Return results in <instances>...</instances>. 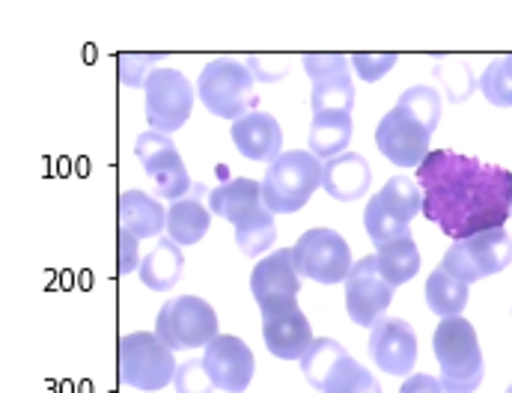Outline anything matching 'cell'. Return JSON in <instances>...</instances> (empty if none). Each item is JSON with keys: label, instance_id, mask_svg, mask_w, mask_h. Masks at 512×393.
Listing matches in <instances>:
<instances>
[{"label": "cell", "instance_id": "cell-1", "mask_svg": "<svg viewBox=\"0 0 512 393\" xmlns=\"http://www.w3.org/2000/svg\"><path fill=\"white\" fill-rule=\"evenodd\" d=\"M423 215L453 242L504 230L512 212V173L474 155L435 149L417 167Z\"/></svg>", "mask_w": 512, "mask_h": 393}, {"label": "cell", "instance_id": "cell-2", "mask_svg": "<svg viewBox=\"0 0 512 393\" xmlns=\"http://www.w3.org/2000/svg\"><path fill=\"white\" fill-rule=\"evenodd\" d=\"M432 352L441 367L444 393H474L483 385L486 364L474 325L465 316L441 319L432 334Z\"/></svg>", "mask_w": 512, "mask_h": 393}, {"label": "cell", "instance_id": "cell-3", "mask_svg": "<svg viewBox=\"0 0 512 393\" xmlns=\"http://www.w3.org/2000/svg\"><path fill=\"white\" fill-rule=\"evenodd\" d=\"M322 185V161L313 152H283L262 176V200L271 215H292L304 209L313 191Z\"/></svg>", "mask_w": 512, "mask_h": 393}, {"label": "cell", "instance_id": "cell-4", "mask_svg": "<svg viewBox=\"0 0 512 393\" xmlns=\"http://www.w3.org/2000/svg\"><path fill=\"white\" fill-rule=\"evenodd\" d=\"M256 78L248 72L242 60H209L197 78V96L203 108L221 120H242L254 114L251 108L256 105Z\"/></svg>", "mask_w": 512, "mask_h": 393}, {"label": "cell", "instance_id": "cell-5", "mask_svg": "<svg viewBox=\"0 0 512 393\" xmlns=\"http://www.w3.org/2000/svg\"><path fill=\"white\" fill-rule=\"evenodd\" d=\"M117 370L120 382L134 391L155 393L167 388L176 376L173 349L152 331L126 334L117 346Z\"/></svg>", "mask_w": 512, "mask_h": 393}, {"label": "cell", "instance_id": "cell-6", "mask_svg": "<svg viewBox=\"0 0 512 393\" xmlns=\"http://www.w3.org/2000/svg\"><path fill=\"white\" fill-rule=\"evenodd\" d=\"M155 334L176 349H200L218 337V313L200 295H179L164 301L155 319Z\"/></svg>", "mask_w": 512, "mask_h": 393}, {"label": "cell", "instance_id": "cell-7", "mask_svg": "<svg viewBox=\"0 0 512 393\" xmlns=\"http://www.w3.org/2000/svg\"><path fill=\"white\" fill-rule=\"evenodd\" d=\"M292 260H295V268L301 277L325 283V286L346 283V277L355 265L346 239L328 227H313V230L301 233L298 242L292 245Z\"/></svg>", "mask_w": 512, "mask_h": 393}, {"label": "cell", "instance_id": "cell-8", "mask_svg": "<svg viewBox=\"0 0 512 393\" xmlns=\"http://www.w3.org/2000/svg\"><path fill=\"white\" fill-rule=\"evenodd\" d=\"M512 262V236L507 230H489L471 239H459L447 248L441 268L465 286L504 271Z\"/></svg>", "mask_w": 512, "mask_h": 393}, {"label": "cell", "instance_id": "cell-9", "mask_svg": "<svg viewBox=\"0 0 512 393\" xmlns=\"http://www.w3.org/2000/svg\"><path fill=\"white\" fill-rule=\"evenodd\" d=\"M134 155L143 164V173L152 179L155 185V197L158 200H182L191 194L194 182L188 176V167L176 149V143L170 140V134L161 131H143L134 140Z\"/></svg>", "mask_w": 512, "mask_h": 393}, {"label": "cell", "instance_id": "cell-10", "mask_svg": "<svg viewBox=\"0 0 512 393\" xmlns=\"http://www.w3.org/2000/svg\"><path fill=\"white\" fill-rule=\"evenodd\" d=\"M143 93H146L143 108H146L149 129L170 134L188 123L194 108V87L179 69H152L143 84Z\"/></svg>", "mask_w": 512, "mask_h": 393}, {"label": "cell", "instance_id": "cell-11", "mask_svg": "<svg viewBox=\"0 0 512 393\" xmlns=\"http://www.w3.org/2000/svg\"><path fill=\"white\" fill-rule=\"evenodd\" d=\"M393 301V286L384 280L379 271L376 254L364 257L352 265L349 277H346V310L349 319L361 328H373Z\"/></svg>", "mask_w": 512, "mask_h": 393}, {"label": "cell", "instance_id": "cell-12", "mask_svg": "<svg viewBox=\"0 0 512 393\" xmlns=\"http://www.w3.org/2000/svg\"><path fill=\"white\" fill-rule=\"evenodd\" d=\"M429 140H432V131L423 123H417L399 105L384 114L379 129H376L379 152L396 167H420L423 158L429 155Z\"/></svg>", "mask_w": 512, "mask_h": 393}, {"label": "cell", "instance_id": "cell-13", "mask_svg": "<svg viewBox=\"0 0 512 393\" xmlns=\"http://www.w3.org/2000/svg\"><path fill=\"white\" fill-rule=\"evenodd\" d=\"M259 313H262L265 349L280 361H301V355L313 343V328H310L304 310L295 301H289V304L262 307Z\"/></svg>", "mask_w": 512, "mask_h": 393}, {"label": "cell", "instance_id": "cell-14", "mask_svg": "<svg viewBox=\"0 0 512 393\" xmlns=\"http://www.w3.org/2000/svg\"><path fill=\"white\" fill-rule=\"evenodd\" d=\"M203 364L215 382L218 391L227 393H245L251 388L254 379V352L242 337L233 334H218L206 352H203Z\"/></svg>", "mask_w": 512, "mask_h": 393}, {"label": "cell", "instance_id": "cell-15", "mask_svg": "<svg viewBox=\"0 0 512 393\" xmlns=\"http://www.w3.org/2000/svg\"><path fill=\"white\" fill-rule=\"evenodd\" d=\"M370 358L387 376H411L417 367V334L399 316H382L370 331Z\"/></svg>", "mask_w": 512, "mask_h": 393}, {"label": "cell", "instance_id": "cell-16", "mask_svg": "<svg viewBox=\"0 0 512 393\" xmlns=\"http://www.w3.org/2000/svg\"><path fill=\"white\" fill-rule=\"evenodd\" d=\"M209 209H212V215H221L224 221H230L236 230L274 218L262 200V182L248 179V176H239L233 182L212 188L209 191Z\"/></svg>", "mask_w": 512, "mask_h": 393}, {"label": "cell", "instance_id": "cell-17", "mask_svg": "<svg viewBox=\"0 0 512 393\" xmlns=\"http://www.w3.org/2000/svg\"><path fill=\"white\" fill-rule=\"evenodd\" d=\"M251 292H254L259 310L274 304H289L301 292V274L292 260V248H280L256 262L251 271Z\"/></svg>", "mask_w": 512, "mask_h": 393}, {"label": "cell", "instance_id": "cell-18", "mask_svg": "<svg viewBox=\"0 0 512 393\" xmlns=\"http://www.w3.org/2000/svg\"><path fill=\"white\" fill-rule=\"evenodd\" d=\"M370 182L373 167L361 152H343L331 161H322V188L340 203H355L367 197Z\"/></svg>", "mask_w": 512, "mask_h": 393}, {"label": "cell", "instance_id": "cell-19", "mask_svg": "<svg viewBox=\"0 0 512 393\" xmlns=\"http://www.w3.org/2000/svg\"><path fill=\"white\" fill-rule=\"evenodd\" d=\"M233 143L239 149V155H245L248 161H274L277 155H283V131L280 123L265 114V111H254L242 120L233 123Z\"/></svg>", "mask_w": 512, "mask_h": 393}, {"label": "cell", "instance_id": "cell-20", "mask_svg": "<svg viewBox=\"0 0 512 393\" xmlns=\"http://www.w3.org/2000/svg\"><path fill=\"white\" fill-rule=\"evenodd\" d=\"M203 197H209V191L203 185H194L188 197L170 203L167 209V239H173L176 245H197L209 227H212V209L203 203Z\"/></svg>", "mask_w": 512, "mask_h": 393}, {"label": "cell", "instance_id": "cell-21", "mask_svg": "<svg viewBox=\"0 0 512 393\" xmlns=\"http://www.w3.org/2000/svg\"><path fill=\"white\" fill-rule=\"evenodd\" d=\"M117 218L120 230L131 233L134 239H155L167 230V212L158 203V197H149L146 191H123L117 200Z\"/></svg>", "mask_w": 512, "mask_h": 393}, {"label": "cell", "instance_id": "cell-22", "mask_svg": "<svg viewBox=\"0 0 512 393\" xmlns=\"http://www.w3.org/2000/svg\"><path fill=\"white\" fill-rule=\"evenodd\" d=\"M185 271V254H182V245H176L173 239H158L155 248L143 257L140 262V280L146 289L152 292H167L179 283Z\"/></svg>", "mask_w": 512, "mask_h": 393}, {"label": "cell", "instance_id": "cell-23", "mask_svg": "<svg viewBox=\"0 0 512 393\" xmlns=\"http://www.w3.org/2000/svg\"><path fill=\"white\" fill-rule=\"evenodd\" d=\"M352 114H313V123L307 131V143H310V152L319 158V161H331L343 152H349V143H352Z\"/></svg>", "mask_w": 512, "mask_h": 393}, {"label": "cell", "instance_id": "cell-24", "mask_svg": "<svg viewBox=\"0 0 512 393\" xmlns=\"http://www.w3.org/2000/svg\"><path fill=\"white\" fill-rule=\"evenodd\" d=\"M411 218L405 212H399L390 200H384L382 191L370 197L367 209H364V227H367V236L373 239L376 248L382 245H390L402 236L411 233Z\"/></svg>", "mask_w": 512, "mask_h": 393}, {"label": "cell", "instance_id": "cell-25", "mask_svg": "<svg viewBox=\"0 0 512 393\" xmlns=\"http://www.w3.org/2000/svg\"><path fill=\"white\" fill-rule=\"evenodd\" d=\"M426 304L438 319L462 316V310L468 304V286L438 265L426 280Z\"/></svg>", "mask_w": 512, "mask_h": 393}, {"label": "cell", "instance_id": "cell-26", "mask_svg": "<svg viewBox=\"0 0 512 393\" xmlns=\"http://www.w3.org/2000/svg\"><path fill=\"white\" fill-rule=\"evenodd\" d=\"M376 262H379V271L384 274V280L396 289L402 283H408L417 268H420V251H417V242L408 236L390 242V245H382L376 248Z\"/></svg>", "mask_w": 512, "mask_h": 393}, {"label": "cell", "instance_id": "cell-27", "mask_svg": "<svg viewBox=\"0 0 512 393\" xmlns=\"http://www.w3.org/2000/svg\"><path fill=\"white\" fill-rule=\"evenodd\" d=\"M310 108L313 114H352L355 108V84L349 72L313 81L310 93Z\"/></svg>", "mask_w": 512, "mask_h": 393}, {"label": "cell", "instance_id": "cell-28", "mask_svg": "<svg viewBox=\"0 0 512 393\" xmlns=\"http://www.w3.org/2000/svg\"><path fill=\"white\" fill-rule=\"evenodd\" d=\"M346 346H340L331 337H313V343L307 346V352L301 355V373L304 379L319 391L325 385V379L331 376V370L346 358Z\"/></svg>", "mask_w": 512, "mask_h": 393}, {"label": "cell", "instance_id": "cell-29", "mask_svg": "<svg viewBox=\"0 0 512 393\" xmlns=\"http://www.w3.org/2000/svg\"><path fill=\"white\" fill-rule=\"evenodd\" d=\"M319 393H382V385L367 367H361L352 355H346L331 370V376L325 379Z\"/></svg>", "mask_w": 512, "mask_h": 393}, {"label": "cell", "instance_id": "cell-30", "mask_svg": "<svg viewBox=\"0 0 512 393\" xmlns=\"http://www.w3.org/2000/svg\"><path fill=\"white\" fill-rule=\"evenodd\" d=\"M435 78L441 81V87H444V93H447V99L450 102H468L471 96H474V90H477V78H474V69H471V63H465V60H459V57H447V60H441V63H435Z\"/></svg>", "mask_w": 512, "mask_h": 393}, {"label": "cell", "instance_id": "cell-31", "mask_svg": "<svg viewBox=\"0 0 512 393\" xmlns=\"http://www.w3.org/2000/svg\"><path fill=\"white\" fill-rule=\"evenodd\" d=\"M477 90L486 96L489 105L495 108H512V54L498 57L486 66V72L480 75Z\"/></svg>", "mask_w": 512, "mask_h": 393}, {"label": "cell", "instance_id": "cell-32", "mask_svg": "<svg viewBox=\"0 0 512 393\" xmlns=\"http://www.w3.org/2000/svg\"><path fill=\"white\" fill-rule=\"evenodd\" d=\"M402 111H408L417 123H423L429 131L438 129L441 123V93L435 87H408L399 102H396Z\"/></svg>", "mask_w": 512, "mask_h": 393}, {"label": "cell", "instance_id": "cell-33", "mask_svg": "<svg viewBox=\"0 0 512 393\" xmlns=\"http://www.w3.org/2000/svg\"><path fill=\"white\" fill-rule=\"evenodd\" d=\"M384 200H390L399 212H405L408 218H414L417 212H423V194L420 185L408 176H390L382 188Z\"/></svg>", "mask_w": 512, "mask_h": 393}, {"label": "cell", "instance_id": "cell-34", "mask_svg": "<svg viewBox=\"0 0 512 393\" xmlns=\"http://www.w3.org/2000/svg\"><path fill=\"white\" fill-rule=\"evenodd\" d=\"M161 60V54H120L117 57V75H120V84L123 87H143L149 72L155 69V63Z\"/></svg>", "mask_w": 512, "mask_h": 393}, {"label": "cell", "instance_id": "cell-35", "mask_svg": "<svg viewBox=\"0 0 512 393\" xmlns=\"http://www.w3.org/2000/svg\"><path fill=\"white\" fill-rule=\"evenodd\" d=\"M277 239V224L274 218L271 221H262V224H251V227H239L236 230V245L245 257H259L265 254Z\"/></svg>", "mask_w": 512, "mask_h": 393}, {"label": "cell", "instance_id": "cell-36", "mask_svg": "<svg viewBox=\"0 0 512 393\" xmlns=\"http://www.w3.org/2000/svg\"><path fill=\"white\" fill-rule=\"evenodd\" d=\"M173 391L176 393H215V382L206 370L203 361H185L176 367L173 376Z\"/></svg>", "mask_w": 512, "mask_h": 393}, {"label": "cell", "instance_id": "cell-37", "mask_svg": "<svg viewBox=\"0 0 512 393\" xmlns=\"http://www.w3.org/2000/svg\"><path fill=\"white\" fill-rule=\"evenodd\" d=\"M301 63H304V72H307L313 81H322V78L349 72V63H352V60H349L346 54H304Z\"/></svg>", "mask_w": 512, "mask_h": 393}, {"label": "cell", "instance_id": "cell-38", "mask_svg": "<svg viewBox=\"0 0 512 393\" xmlns=\"http://www.w3.org/2000/svg\"><path fill=\"white\" fill-rule=\"evenodd\" d=\"M248 72L262 84H274L289 75V60L286 57H268V54H251L245 57Z\"/></svg>", "mask_w": 512, "mask_h": 393}, {"label": "cell", "instance_id": "cell-39", "mask_svg": "<svg viewBox=\"0 0 512 393\" xmlns=\"http://www.w3.org/2000/svg\"><path fill=\"white\" fill-rule=\"evenodd\" d=\"M352 60V66H355V72L364 78V81H379L384 78L393 66H396V54H352L349 57Z\"/></svg>", "mask_w": 512, "mask_h": 393}, {"label": "cell", "instance_id": "cell-40", "mask_svg": "<svg viewBox=\"0 0 512 393\" xmlns=\"http://www.w3.org/2000/svg\"><path fill=\"white\" fill-rule=\"evenodd\" d=\"M140 239H134L131 233L120 230L117 233V271L120 274H131V271H140V248H137Z\"/></svg>", "mask_w": 512, "mask_h": 393}, {"label": "cell", "instance_id": "cell-41", "mask_svg": "<svg viewBox=\"0 0 512 393\" xmlns=\"http://www.w3.org/2000/svg\"><path fill=\"white\" fill-rule=\"evenodd\" d=\"M399 393H444V388H441V382L435 376L417 373V376L405 379V385L399 388Z\"/></svg>", "mask_w": 512, "mask_h": 393}, {"label": "cell", "instance_id": "cell-42", "mask_svg": "<svg viewBox=\"0 0 512 393\" xmlns=\"http://www.w3.org/2000/svg\"><path fill=\"white\" fill-rule=\"evenodd\" d=\"M504 393H512V385H510V388H507V391H504Z\"/></svg>", "mask_w": 512, "mask_h": 393}, {"label": "cell", "instance_id": "cell-43", "mask_svg": "<svg viewBox=\"0 0 512 393\" xmlns=\"http://www.w3.org/2000/svg\"><path fill=\"white\" fill-rule=\"evenodd\" d=\"M510 218H512V212H510Z\"/></svg>", "mask_w": 512, "mask_h": 393}]
</instances>
